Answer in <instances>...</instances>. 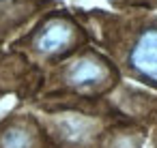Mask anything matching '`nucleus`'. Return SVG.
<instances>
[{
	"instance_id": "1",
	"label": "nucleus",
	"mask_w": 157,
	"mask_h": 148,
	"mask_svg": "<svg viewBox=\"0 0 157 148\" xmlns=\"http://www.w3.org/2000/svg\"><path fill=\"white\" fill-rule=\"evenodd\" d=\"M131 65L144 77L157 82V30H146L133 45Z\"/></svg>"
},
{
	"instance_id": "2",
	"label": "nucleus",
	"mask_w": 157,
	"mask_h": 148,
	"mask_svg": "<svg viewBox=\"0 0 157 148\" xmlns=\"http://www.w3.org/2000/svg\"><path fill=\"white\" fill-rule=\"evenodd\" d=\"M71 39H73V26L63 20H56L50 22L43 28V32L37 37V50L43 54H54L65 50L71 43Z\"/></svg>"
},
{
	"instance_id": "3",
	"label": "nucleus",
	"mask_w": 157,
	"mask_h": 148,
	"mask_svg": "<svg viewBox=\"0 0 157 148\" xmlns=\"http://www.w3.org/2000/svg\"><path fill=\"white\" fill-rule=\"evenodd\" d=\"M108 75V69L103 67L101 60L97 58H80L78 62H73L67 71V80L71 86H90V84H99L103 82Z\"/></svg>"
},
{
	"instance_id": "4",
	"label": "nucleus",
	"mask_w": 157,
	"mask_h": 148,
	"mask_svg": "<svg viewBox=\"0 0 157 148\" xmlns=\"http://www.w3.org/2000/svg\"><path fill=\"white\" fill-rule=\"evenodd\" d=\"M35 133L24 124H13L0 135V148H35Z\"/></svg>"
}]
</instances>
